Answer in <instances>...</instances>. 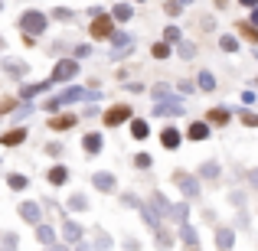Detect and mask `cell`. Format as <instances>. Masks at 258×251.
I'll list each match as a JSON object with an SVG mask.
<instances>
[{
  "instance_id": "cell-46",
  "label": "cell",
  "mask_w": 258,
  "mask_h": 251,
  "mask_svg": "<svg viewBox=\"0 0 258 251\" xmlns=\"http://www.w3.org/2000/svg\"><path fill=\"white\" fill-rule=\"evenodd\" d=\"M157 245H160V248H170V245H173V238L164 232V228H160V235H157Z\"/></svg>"
},
{
  "instance_id": "cell-38",
  "label": "cell",
  "mask_w": 258,
  "mask_h": 251,
  "mask_svg": "<svg viewBox=\"0 0 258 251\" xmlns=\"http://www.w3.org/2000/svg\"><path fill=\"white\" fill-rule=\"evenodd\" d=\"M239 118H242V124H245V127H255V131H258V114L255 111H242Z\"/></svg>"
},
{
  "instance_id": "cell-35",
  "label": "cell",
  "mask_w": 258,
  "mask_h": 251,
  "mask_svg": "<svg viewBox=\"0 0 258 251\" xmlns=\"http://www.w3.org/2000/svg\"><path fill=\"white\" fill-rule=\"evenodd\" d=\"M176 52H180V59H193L196 56V46L193 43H176Z\"/></svg>"
},
{
  "instance_id": "cell-55",
  "label": "cell",
  "mask_w": 258,
  "mask_h": 251,
  "mask_svg": "<svg viewBox=\"0 0 258 251\" xmlns=\"http://www.w3.org/2000/svg\"><path fill=\"white\" fill-rule=\"evenodd\" d=\"M180 4H183V7H189V4H193V0H180Z\"/></svg>"
},
{
  "instance_id": "cell-57",
  "label": "cell",
  "mask_w": 258,
  "mask_h": 251,
  "mask_svg": "<svg viewBox=\"0 0 258 251\" xmlns=\"http://www.w3.org/2000/svg\"><path fill=\"white\" fill-rule=\"evenodd\" d=\"M0 10H4V0H0Z\"/></svg>"
},
{
  "instance_id": "cell-1",
  "label": "cell",
  "mask_w": 258,
  "mask_h": 251,
  "mask_svg": "<svg viewBox=\"0 0 258 251\" xmlns=\"http://www.w3.org/2000/svg\"><path fill=\"white\" fill-rule=\"evenodd\" d=\"M46 26H49V17H46L43 10H23L20 13V30H23L26 43H33L36 36H43Z\"/></svg>"
},
{
  "instance_id": "cell-5",
  "label": "cell",
  "mask_w": 258,
  "mask_h": 251,
  "mask_svg": "<svg viewBox=\"0 0 258 251\" xmlns=\"http://www.w3.org/2000/svg\"><path fill=\"white\" fill-rule=\"evenodd\" d=\"M131 118H134L131 105H124V101H118V105H111V108L105 111V118H101V121H105V127H121L124 121H131Z\"/></svg>"
},
{
  "instance_id": "cell-25",
  "label": "cell",
  "mask_w": 258,
  "mask_h": 251,
  "mask_svg": "<svg viewBox=\"0 0 258 251\" xmlns=\"http://www.w3.org/2000/svg\"><path fill=\"white\" fill-rule=\"evenodd\" d=\"M138 212H141V219H144L147 225L154 228V232H160V215H157V212H154V209H151V202H147V206H141Z\"/></svg>"
},
{
  "instance_id": "cell-9",
  "label": "cell",
  "mask_w": 258,
  "mask_h": 251,
  "mask_svg": "<svg viewBox=\"0 0 258 251\" xmlns=\"http://www.w3.org/2000/svg\"><path fill=\"white\" fill-rule=\"evenodd\" d=\"M151 209L160 215V219H173V212H176V206L167 199L164 193H151Z\"/></svg>"
},
{
  "instance_id": "cell-24",
  "label": "cell",
  "mask_w": 258,
  "mask_h": 251,
  "mask_svg": "<svg viewBox=\"0 0 258 251\" xmlns=\"http://www.w3.org/2000/svg\"><path fill=\"white\" fill-rule=\"evenodd\" d=\"M147 134H151L147 121H144V118H131V137H134V140H147Z\"/></svg>"
},
{
  "instance_id": "cell-60",
  "label": "cell",
  "mask_w": 258,
  "mask_h": 251,
  "mask_svg": "<svg viewBox=\"0 0 258 251\" xmlns=\"http://www.w3.org/2000/svg\"><path fill=\"white\" fill-rule=\"evenodd\" d=\"M138 4H141V0H138Z\"/></svg>"
},
{
  "instance_id": "cell-12",
  "label": "cell",
  "mask_w": 258,
  "mask_h": 251,
  "mask_svg": "<svg viewBox=\"0 0 258 251\" xmlns=\"http://www.w3.org/2000/svg\"><path fill=\"white\" fill-rule=\"evenodd\" d=\"M203 121H206L209 127H222V124H229V121H232V111H229V108H209Z\"/></svg>"
},
{
  "instance_id": "cell-11",
  "label": "cell",
  "mask_w": 258,
  "mask_h": 251,
  "mask_svg": "<svg viewBox=\"0 0 258 251\" xmlns=\"http://www.w3.org/2000/svg\"><path fill=\"white\" fill-rule=\"evenodd\" d=\"M20 219L30 222V225H39V222H43V209H39V202H20Z\"/></svg>"
},
{
  "instance_id": "cell-19",
  "label": "cell",
  "mask_w": 258,
  "mask_h": 251,
  "mask_svg": "<svg viewBox=\"0 0 258 251\" xmlns=\"http://www.w3.org/2000/svg\"><path fill=\"white\" fill-rule=\"evenodd\" d=\"M180 238H183V245H186V251H200V238H196V228L193 225L183 222V225H180Z\"/></svg>"
},
{
  "instance_id": "cell-40",
  "label": "cell",
  "mask_w": 258,
  "mask_h": 251,
  "mask_svg": "<svg viewBox=\"0 0 258 251\" xmlns=\"http://www.w3.org/2000/svg\"><path fill=\"white\" fill-rule=\"evenodd\" d=\"M164 10L170 13V17H180V13H183V4H180V0H167V4H164Z\"/></svg>"
},
{
  "instance_id": "cell-18",
  "label": "cell",
  "mask_w": 258,
  "mask_h": 251,
  "mask_svg": "<svg viewBox=\"0 0 258 251\" xmlns=\"http://www.w3.org/2000/svg\"><path fill=\"white\" fill-rule=\"evenodd\" d=\"M216 245H219V251H229L235 245V232L229 225H222V228H216Z\"/></svg>"
},
{
  "instance_id": "cell-41",
  "label": "cell",
  "mask_w": 258,
  "mask_h": 251,
  "mask_svg": "<svg viewBox=\"0 0 258 251\" xmlns=\"http://www.w3.org/2000/svg\"><path fill=\"white\" fill-rule=\"evenodd\" d=\"M239 30H242V36H248V39H252V43H258V30H255L252 23H248V20H245V23L239 26Z\"/></svg>"
},
{
  "instance_id": "cell-47",
  "label": "cell",
  "mask_w": 258,
  "mask_h": 251,
  "mask_svg": "<svg viewBox=\"0 0 258 251\" xmlns=\"http://www.w3.org/2000/svg\"><path fill=\"white\" fill-rule=\"evenodd\" d=\"M95 248H98V251H108V248H111V241H108V235H98V241H95Z\"/></svg>"
},
{
  "instance_id": "cell-27",
  "label": "cell",
  "mask_w": 258,
  "mask_h": 251,
  "mask_svg": "<svg viewBox=\"0 0 258 251\" xmlns=\"http://www.w3.org/2000/svg\"><path fill=\"white\" fill-rule=\"evenodd\" d=\"M196 88H200V92H216V75H213V72H206V69H203L200 72V78H196Z\"/></svg>"
},
{
  "instance_id": "cell-43",
  "label": "cell",
  "mask_w": 258,
  "mask_h": 251,
  "mask_svg": "<svg viewBox=\"0 0 258 251\" xmlns=\"http://www.w3.org/2000/svg\"><path fill=\"white\" fill-rule=\"evenodd\" d=\"M229 202H232L235 209H245V193H232V196H229Z\"/></svg>"
},
{
  "instance_id": "cell-37",
  "label": "cell",
  "mask_w": 258,
  "mask_h": 251,
  "mask_svg": "<svg viewBox=\"0 0 258 251\" xmlns=\"http://www.w3.org/2000/svg\"><path fill=\"white\" fill-rule=\"evenodd\" d=\"M121 206H127V209H141L144 202H141V199H138L134 193H124V196H121Z\"/></svg>"
},
{
  "instance_id": "cell-52",
  "label": "cell",
  "mask_w": 258,
  "mask_h": 251,
  "mask_svg": "<svg viewBox=\"0 0 258 251\" xmlns=\"http://www.w3.org/2000/svg\"><path fill=\"white\" fill-rule=\"evenodd\" d=\"M239 4H242V7H248V10H255V7H258V0H239Z\"/></svg>"
},
{
  "instance_id": "cell-21",
  "label": "cell",
  "mask_w": 258,
  "mask_h": 251,
  "mask_svg": "<svg viewBox=\"0 0 258 251\" xmlns=\"http://www.w3.org/2000/svg\"><path fill=\"white\" fill-rule=\"evenodd\" d=\"M79 124V118L76 114H56V118L49 121V127L52 131H69V127H76Z\"/></svg>"
},
{
  "instance_id": "cell-34",
  "label": "cell",
  "mask_w": 258,
  "mask_h": 251,
  "mask_svg": "<svg viewBox=\"0 0 258 251\" xmlns=\"http://www.w3.org/2000/svg\"><path fill=\"white\" fill-rule=\"evenodd\" d=\"M7 183H10V189H26V183H30V180H26L23 173H10V176H7Z\"/></svg>"
},
{
  "instance_id": "cell-32",
  "label": "cell",
  "mask_w": 258,
  "mask_h": 251,
  "mask_svg": "<svg viewBox=\"0 0 258 251\" xmlns=\"http://www.w3.org/2000/svg\"><path fill=\"white\" fill-rule=\"evenodd\" d=\"M164 43H183L180 26H167V30H164Z\"/></svg>"
},
{
  "instance_id": "cell-14",
  "label": "cell",
  "mask_w": 258,
  "mask_h": 251,
  "mask_svg": "<svg viewBox=\"0 0 258 251\" xmlns=\"http://www.w3.org/2000/svg\"><path fill=\"white\" fill-rule=\"evenodd\" d=\"M101 147H105V137H101L98 131H92V134H85V137H82L85 157H95V153H101Z\"/></svg>"
},
{
  "instance_id": "cell-33",
  "label": "cell",
  "mask_w": 258,
  "mask_h": 251,
  "mask_svg": "<svg viewBox=\"0 0 258 251\" xmlns=\"http://www.w3.org/2000/svg\"><path fill=\"white\" fill-rule=\"evenodd\" d=\"M151 56H154V59H170V43H154Z\"/></svg>"
},
{
  "instance_id": "cell-56",
  "label": "cell",
  "mask_w": 258,
  "mask_h": 251,
  "mask_svg": "<svg viewBox=\"0 0 258 251\" xmlns=\"http://www.w3.org/2000/svg\"><path fill=\"white\" fill-rule=\"evenodd\" d=\"M79 251H88V245H79Z\"/></svg>"
},
{
  "instance_id": "cell-8",
  "label": "cell",
  "mask_w": 258,
  "mask_h": 251,
  "mask_svg": "<svg viewBox=\"0 0 258 251\" xmlns=\"http://www.w3.org/2000/svg\"><path fill=\"white\" fill-rule=\"evenodd\" d=\"M111 59H121V56H127V52H131V46H134V36L131 33H118L114 30V36H111Z\"/></svg>"
},
{
  "instance_id": "cell-28",
  "label": "cell",
  "mask_w": 258,
  "mask_h": 251,
  "mask_svg": "<svg viewBox=\"0 0 258 251\" xmlns=\"http://www.w3.org/2000/svg\"><path fill=\"white\" fill-rule=\"evenodd\" d=\"M52 82H36V85H23V88H20V98H23V101H30V98H36V95L39 92H46V88H49Z\"/></svg>"
},
{
  "instance_id": "cell-50",
  "label": "cell",
  "mask_w": 258,
  "mask_h": 251,
  "mask_svg": "<svg viewBox=\"0 0 258 251\" xmlns=\"http://www.w3.org/2000/svg\"><path fill=\"white\" fill-rule=\"evenodd\" d=\"M248 183H252V189H258V170H252V173H248Z\"/></svg>"
},
{
  "instance_id": "cell-6",
  "label": "cell",
  "mask_w": 258,
  "mask_h": 251,
  "mask_svg": "<svg viewBox=\"0 0 258 251\" xmlns=\"http://www.w3.org/2000/svg\"><path fill=\"white\" fill-rule=\"evenodd\" d=\"M180 114H183V98H176V95L154 105V118H180Z\"/></svg>"
},
{
  "instance_id": "cell-44",
  "label": "cell",
  "mask_w": 258,
  "mask_h": 251,
  "mask_svg": "<svg viewBox=\"0 0 258 251\" xmlns=\"http://www.w3.org/2000/svg\"><path fill=\"white\" fill-rule=\"evenodd\" d=\"M4 248H7V251L17 248V235H13V232H4Z\"/></svg>"
},
{
  "instance_id": "cell-20",
  "label": "cell",
  "mask_w": 258,
  "mask_h": 251,
  "mask_svg": "<svg viewBox=\"0 0 258 251\" xmlns=\"http://www.w3.org/2000/svg\"><path fill=\"white\" fill-rule=\"evenodd\" d=\"M209 134H213V127H209L206 121H193V124H189V131H186V137L189 140H206Z\"/></svg>"
},
{
  "instance_id": "cell-2",
  "label": "cell",
  "mask_w": 258,
  "mask_h": 251,
  "mask_svg": "<svg viewBox=\"0 0 258 251\" xmlns=\"http://www.w3.org/2000/svg\"><path fill=\"white\" fill-rule=\"evenodd\" d=\"M85 98H95V95H92V92H85V88H79V85H72V88H66L62 95H56V98H49V101H46V111H49V114H56L59 108L76 105V101H85Z\"/></svg>"
},
{
  "instance_id": "cell-54",
  "label": "cell",
  "mask_w": 258,
  "mask_h": 251,
  "mask_svg": "<svg viewBox=\"0 0 258 251\" xmlns=\"http://www.w3.org/2000/svg\"><path fill=\"white\" fill-rule=\"evenodd\" d=\"M229 4V0H216V7H226Z\"/></svg>"
},
{
  "instance_id": "cell-30",
  "label": "cell",
  "mask_w": 258,
  "mask_h": 251,
  "mask_svg": "<svg viewBox=\"0 0 258 251\" xmlns=\"http://www.w3.org/2000/svg\"><path fill=\"white\" fill-rule=\"evenodd\" d=\"M46 180H49L52 186H62V183H69V170L66 166H52L49 173H46Z\"/></svg>"
},
{
  "instance_id": "cell-36",
  "label": "cell",
  "mask_w": 258,
  "mask_h": 251,
  "mask_svg": "<svg viewBox=\"0 0 258 251\" xmlns=\"http://www.w3.org/2000/svg\"><path fill=\"white\" fill-rule=\"evenodd\" d=\"M134 166H138V170H151L154 157H151V153H138V157H134Z\"/></svg>"
},
{
  "instance_id": "cell-4",
  "label": "cell",
  "mask_w": 258,
  "mask_h": 251,
  "mask_svg": "<svg viewBox=\"0 0 258 251\" xmlns=\"http://www.w3.org/2000/svg\"><path fill=\"white\" fill-rule=\"evenodd\" d=\"M88 33H92V39H111L114 36V17H111V13H98V17H92Z\"/></svg>"
},
{
  "instance_id": "cell-39",
  "label": "cell",
  "mask_w": 258,
  "mask_h": 251,
  "mask_svg": "<svg viewBox=\"0 0 258 251\" xmlns=\"http://www.w3.org/2000/svg\"><path fill=\"white\" fill-rule=\"evenodd\" d=\"M151 98H157V101L170 98V88H167V85H154V88H151Z\"/></svg>"
},
{
  "instance_id": "cell-45",
  "label": "cell",
  "mask_w": 258,
  "mask_h": 251,
  "mask_svg": "<svg viewBox=\"0 0 258 251\" xmlns=\"http://www.w3.org/2000/svg\"><path fill=\"white\" fill-rule=\"evenodd\" d=\"M88 56H92V46H88V43L76 46V59H88Z\"/></svg>"
},
{
  "instance_id": "cell-59",
  "label": "cell",
  "mask_w": 258,
  "mask_h": 251,
  "mask_svg": "<svg viewBox=\"0 0 258 251\" xmlns=\"http://www.w3.org/2000/svg\"><path fill=\"white\" fill-rule=\"evenodd\" d=\"M255 82H258V78H255Z\"/></svg>"
},
{
  "instance_id": "cell-3",
  "label": "cell",
  "mask_w": 258,
  "mask_h": 251,
  "mask_svg": "<svg viewBox=\"0 0 258 251\" xmlns=\"http://www.w3.org/2000/svg\"><path fill=\"white\" fill-rule=\"evenodd\" d=\"M173 186L180 189L186 199H196V196L203 193V186H200V180H196L193 173H186V170H173Z\"/></svg>"
},
{
  "instance_id": "cell-23",
  "label": "cell",
  "mask_w": 258,
  "mask_h": 251,
  "mask_svg": "<svg viewBox=\"0 0 258 251\" xmlns=\"http://www.w3.org/2000/svg\"><path fill=\"white\" fill-rule=\"evenodd\" d=\"M219 173H222V166L216 163V160H206V163L200 166V173H196V176H200V180H219Z\"/></svg>"
},
{
  "instance_id": "cell-29",
  "label": "cell",
  "mask_w": 258,
  "mask_h": 251,
  "mask_svg": "<svg viewBox=\"0 0 258 251\" xmlns=\"http://www.w3.org/2000/svg\"><path fill=\"white\" fill-rule=\"evenodd\" d=\"M219 49L229 52V56H232V52H239V36H232V33H222V36H219Z\"/></svg>"
},
{
  "instance_id": "cell-22",
  "label": "cell",
  "mask_w": 258,
  "mask_h": 251,
  "mask_svg": "<svg viewBox=\"0 0 258 251\" xmlns=\"http://www.w3.org/2000/svg\"><path fill=\"white\" fill-rule=\"evenodd\" d=\"M111 17H114V23H127V20L134 17V7L131 4H114L111 7Z\"/></svg>"
},
{
  "instance_id": "cell-16",
  "label": "cell",
  "mask_w": 258,
  "mask_h": 251,
  "mask_svg": "<svg viewBox=\"0 0 258 251\" xmlns=\"http://www.w3.org/2000/svg\"><path fill=\"white\" fill-rule=\"evenodd\" d=\"M23 140H26V127H13V131L0 134V144L4 147H17V144H23Z\"/></svg>"
},
{
  "instance_id": "cell-26",
  "label": "cell",
  "mask_w": 258,
  "mask_h": 251,
  "mask_svg": "<svg viewBox=\"0 0 258 251\" xmlns=\"http://www.w3.org/2000/svg\"><path fill=\"white\" fill-rule=\"evenodd\" d=\"M36 238L43 241L46 248L56 245V228H52V225H43V222H39V225H36Z\"/></svg>"
},
{
  "instance_id": "cell-51",
  "label": "cell",
  "mask_w": 258,
  "mask_h": 251,
  "mask_svg": "<svg viewBox=\"0 0 258 251\" xmlns=\"http://www.w3.org/2000/svg\"><path fill=\"white\" fill-rule=\"evenodd\" d=\"M248 23H252L255 30H258V7H255V10H252V17H248Z\"/></svg>"
},
{
  "instance_id": "cell-48",
  "label": "cell",
  "mask_w": 258,
  "mask_h": 251,
  "mask_svg": "<svg viewBox=\"0 0 258 251\" xmlns=\"http://www.w3.org/2000/svg\"><path fill=\"white\" fill-rule=\"evenodd\" d=\"M46 153H49V157H59V153H62V147H59V144H49V147H46Z\"/></svg>"
},
{
  "instance_id": "cell-10",
  "label": "cell",
  "mask_w": 258,
  "mask_h": 251,
  "mask_svg": "<svg viewBox=\"0 0 258 251\" xmlns=\"http://www.w3.org/2000/svg\"><path fill=\"white\" fill-rule=\"evenodd\" d=\"M180 144H183V134H180L176 124H170V127L160 131V147H164V150H180Z\"/></svg>"
},
{
  "instance_id": "cell-42",
  "label": "cell",
  "mask_w": 258,
  "mask_h": 251,
  "mask_svg": "<svg viewBox=\"0 0 258 251\" xmlns=\"http://www.w3.org/2000/svg\"><path fill=\"white\" fill-rule=\"evenodd\" d=\"M76 17V13L69 10V7H56V10H52V20H72Z\"/></svg>"
},
{
  "instance_id": "cell-17",
  "label": "cell",
  "mask_w": 258,
  "mask_h": 251,
  "mask_svg": "<svg viewBox=\"0 0 258 251\" xmlns=\"http://www.w3.org/2000/svg\"><path fill=\"white\" fill-rule=\"evenodd\" d=\"M82 232H85V228L79 225V222H72V219L62 225V238L69 241V245H79V241H82Z\"/></svg>"
},
{
  "instance_id": "cell-15",
  "label": "cell",
  "mask_w": 258,
  "mask_h": 251,
  "mask_svg": "<svg viewBox=\"0 0 258 251\" xmlns=\"http://www.w3.org/2000/svg\"><path fill=\"white\" fill-rule=\"evenodd\" d=\"M0 69H4L7 75H13V78H23L26 72H30V65H26L23 59H4V62H0Z\"/></svg>"
},
{
  "instance_id": "cell-53",
  "label": "cell",
  "mask_w": 258,
  "mask_h": 251,
  "mask_svg": "<svg viewBox=\"0 0 258 251\" xmlns=\"http://www.w3.org/2000/svg\"><path fill=\"white\" fill-rule=\"evenodd\" d=\"M46 251H69V248H66V245H49Z\"/></svg>"
},
{
  "instance_id": "cell-58",
  "label": "cell",
  "mask_w": 258,
  "mask_h": 251,
  "mask_svg": "<svg viewBox=\"0 0 258 251\" xmlns=\"http://www.w3.org/2000/svg\"><path fill=\"white\" fill-rule=\"evenodd\" d=\"M255 59H258V49H255Z\"/></svg>"
},
{
  "instance_id": "cell-7",
  "label": "cell",
  "mask_w": 258,
  "mask_h": 251,
  "mask_svg": "<svg viewBox=\"0 0 258 251\" xmlns=\"http://www.w3.org/2000/svg\"><path fill=\"white\" fill-rule=\"evenodd\" d=\"M76 75H79V59H59L49 82H72Z\"/></svg>"
},
{
  "instance_id": "cell-13",
  "label": "cell",
  "mask_w": 258,
  "mask_h": 251,
  "mask_svg": "<svg viewBox=\"0 0 258 251\" xmlns=\"http://www.w3.org/2000/svg\"><path fill=\"white\" fill-rule=\"evenodd\" d=\"M92 186L98 189V193H114V189H118V183H114V173L101 170V173H95V176H92Z\"/></svg>"
},
{
  "instance_id": "cell-49",
  "label": "cell",
  "mask_w": 258,
  "mask_h": 251,
  "mask_svg": "<svg viewBox=\"0 0 258 251\" xmlns=\"http://www.w3.org/2000/svg\"><path fill=\"white\" fill-rule=\"evenodd\" d=\"M242 101H245V105H255L258 98H255V92H242Z\"/></svg>"
},
{
  "instance_id": "cell-31",
  "label": "cell",
  "mask_w": 258,
  "mask_h": 251,
  "mask_svg": "<svg viewBox=\"0 0 258 251\" xmlns=\"http://www.w3.org/2000/svg\"><path fill=\"white\" fill-rule=\"evenodd\" d=\"M69 209H72V212H85V209H88V199H85L82 193H76V196L69 199Z\"/></svg>"
}]
</instances>
